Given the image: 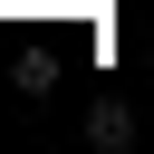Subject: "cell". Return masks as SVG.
Masks as SVG:
<instances>
[{
    "label": "cell",
    "mask_w": 154,
    "mask_h": 154,
    "mask_svg": "<svg viewBox=\"0 0 154 154\" xmlns=\"http://www.w3.org/2000/svg\"><path fill=\"white\" fill-rule=\"evenodd\" d=\"M87 144H96V154H125V144H135V106H125V96H96V106H87Z\"/></svg>",
    "instance_id": "cell-1"
}]
</instances>
